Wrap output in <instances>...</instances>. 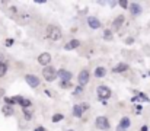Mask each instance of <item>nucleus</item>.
Returning a JSON list of instances; mask_svg holds the SVG:
<instances>
[{
  "instance_id": "nucleus-1",
  "label": "nucleus",
  "mask_w": 150,
  "mask_h": 131,
  "mask_svg": "<svg viewBox=\"0 0 150 131\" xmlns=\"http://www.w3.org/2000/svg\"><path fill=\"white\" fill-rule=\"evenodd\" d=\"M47 37L50 38L51 41H58V40H61L63 32H61L60 26H57V25H48V26H47Z\"/></svg>"
},
{
  "instance_id": "nucleus-2",
  "label": "nucleus",
  "mask_w": 150,
  "mask_h": 131,
  "mask_svg": "<svg viewBox=\"0 0 150 131\" xmlns=\"http://www.w3.org/2000/svg\"><path fill=\"white\" fill-rule=\"evenodd\" d=\"M42 77H44L47 82H54V80L57 79V72H55V69L47 66V67L42 70Z\"/></svg>"
},
{
  "instance_id": "nucleus-3",
  "label": "nucleus",
  "mask_w": 150,
  "mask_h": 131,
  "mask_svg": "<svg viewBox=\"0 0 150 131\" xmlns=\"http://www.w3.org/2000/svg\"><path fill=\"white\" fill-rule=\"evenodd\" d=\"M95 125H96V128L105 131V130L109 128V121H108L105 117H98L96 121H95Z\"/></svg>"
},
{
  "instance_id": "nucleus-4",
  "label": "nucleus",
  "mask_w": 150,
  "mask_h": 131,
  "mask_svg": "<svg viewBox=\"0 0 150 131\" xmlns=\"http://www.w3.org/2000/svg\"><path fill=\"white\" fill-rule=\"evenodd\" d=\"M98 95H99L100 99H109L111 98V95H112V92H111V89L108 86H99L98 87Z\"/></svg>"
},
{
  "instance_id": "nucleus-5",
  "label": "nucleus",
  "mask_w": 150,
  "mask_h": 131,
  "mask_svg": "<svg viewBox=\"0 0 150 131\" xmlns=\"http://www.w3.org/2000/svg\"><path fill=\"white\" fill-rule=\"evenodd\" d=\"M89 77H91V74H89L88 70H82L79 73V85H80V87L89 83Z\"/></svg>"
},
{
  "instance_id": "nucleus-6",
  "label": "nucleus",
  "mask_w": 150,
  "mask_h": 131,
  "mask_svg": "<svg viewBox=\"0 0 150 131\" xmlns=\"http://www.w3.org/2000/svg\"><path fill=\"white\" fill-rule=\"evenodd\" d=\"M25 80H26V83H28L31 87L40 86V79H38L35 74H26V76H25Z\"/></svg>"
},
{
  "instance_id": "nucleus-7",
  "label": "nucleus",
  "mask_w": 150,
  "mask_h": 131,
  "mask_svg": "<svg viewBox=\"0 0 150 131\" xmlns=\"http://www.w3.org/2000/svg\"><path fill=\"white\" fill-rule=\"evenodd\" d=\"M51 61V54L50 52H42V54H40V57H38V63L41 64V66H48Z\"/></svg>"
},
{
  "instance_id": "nucleus-8",
  "label": "nucleus",
  "mask_w": 150,
  "mask_h": 131,
  "mask_svg": "<svg viewBox=\"0 0 150 131\" xmlns=\"http://www.w3.org/2000/svg\"><path fill=\"white\" fill-rule=\"evenodd\" d=\"M57 76H58L63 82H70V80H71V73L67 72V70H58V72H57Z\"/></svg>"
},
{
  "instance_id": "nucleus-9",
  "label": "nucleus",
  "mask_w": 150,
  "mask_h": 131,
  "mask_svg": "<svg viewBox=\"0 0 150 131\" xmlns=\"http://www.w3.org/2000/svg\"><path fill=\"white\" fill-rule=\"evenodd\" d=\"M88 25H89L92 29H98V28H100L99 19L95 18V16H89V18H88Z\"/></svg>"
},
{
  "instance_id": "nucleus-10",
  "label": "nucleus",
  "mask_w": 150,
  "mask_h": 131,
  "mask_svg": "<svg viewBox=\"0 0 150 131\" xmlns=\"http://www.w3.org/2000/svg\"><path fill=\"white\" fill-rule=\"evenodd\" d=\"M15 102L19 103L21 106H23L25 109H26L28 106H31V101H29V99H25V98H22V96H15Z\"/></svg>"
},
{
  "instance_id": "nucleus-11",
  "label": "nucleus",
  "mask_w": 150,
  "mask_h": 131,
  "mask_svg": "<svg viewBox=\"0 0 150 131\" xmlns=\"http://www.w3.org/2000/svg\"><path fill=\"white\" fill-rule=\"evenodd\" d=\"M86 109H88V105H76L73 108V115L79 118V117H82L83 111H86Z\"/></svg>"
},
{
  "instance_id": "nucleus-12",
  "label": "nucleus",
  "mask_w": 150,
  "mask_h": 131,
  "mask_svg": "<svg viewBox=\"0 0 150 131\" xmlns=\"http://www.w3.org/2000/svg\"><path fill=\"white\" fill-rule=\"evenodd\" d=\"M130 12H131V15H140V13H142L140 4H139V3H131V4H130Z\"/></svg>"
},
{
  "instance_id": "nucleus-13",
  "label": "nucleus",
  "mask_w": 150,
  "mask_h": 131,
  "mask_svg": "<svg viewBox=\"0 0 150 131\" xmlns=\"http://www.w3.org/2000/svg\"><path fill=\"white\" fill-rule=\"evenodd\" d=\"M80 45V42L77 41V40H71L69 44H66L64 45V50H67V51H70V50H74V48H77Z\"/></svg>"
},
{
  "instance_id": "nucleus-14",
  "label": "nucleus",
  "mask_w": 150,
  "mask_h": 131,
  "mask_svg": "<svg viewBox=\"0 0 150 131\" xmlns=\"http://www.w3.org/2000/svg\"><path fill=\"white\" fill-rule=\"evenodd\" d=\"M127 69H128V64L121 63V64H118L117 67H114V69H112V72H114V73H122V72H125Z\"/></svg>"
},
{
  "instance_id": "nucleus-15",
  "label": "nucleus",
  "mask_w": 150,
  "mask_h": 131,
  "mask_svg": "<svg viewBox=\"0 0 150 131\" xmlns=\"http://www.w3.org/2000/svg\"><path fill=\"white\" fill-rule=\"evenodd\" d=\"M122 23H124V15H120V16H117V18H115V21H114V28H115V29H118Z\"/></svg>"
},
{
  "instance_id": "nucleus-16",
  "label": "nucleus",
  "mask_w": 150,
  "mask_h": 131,
  "mask_svg": "<svg viewBox=\"0 0 150 131\" xmlns=\"http://www.w3.org/2000/svg\"><path fill=\"white\" fill-rule=\"evenodd\" d=\"M120 127H121L122 130H127V128L130 127V120H128L127 117H124V118L121 120V123H120Z\"/></svg>"
},
{
  "instance_id": "nucleus-17",
  "label": "nucleus",
  "mask_w": 150,
  "mask_h": 131,
  "mask_svg": "<svg viewBox=\"0 0 150 131\" xmlns=\"http://www.w3.org/2000/svg\"><path fill=\"white\" fill-rule=\"evenodd\" d=\"M1 111H3V114L7 115V117H9V115H13V108L9 106V105H4V106L1 108Z\"/></svg>"
},
{
  "instance_id": "nucleus-18",
  "label": "nucleus",
  "mask_w": 150,
  "mask_h": 131,
  "mask_svg": "<svg viewBox=\"0 0 150 131\" xmlns=\"http://www.w3.org/2000/svg\"><path fill=\"white\" fill-rule=\"evenodd\" d=\"M105 74H106V70H105L103 67H98V69L95 70V76H96V77H103Z\"/></svg>"
},
{
  "instance_id": "nucleus-19",
  "label": "nucleus",
  "mask_w": 150,
  "mask_h": 131,
  "mask_svg": "<svg viewBox=\"0 0 150 131\" xmlns=\"http://www.w3.org/2000/svg\"><path fill=\"white\" fill-rule=\"evenodd\" d=\"M6 72H7V66L0 61V77H3V76L6 74Z\"/></svg>"
},
{
  "instance_id": "nucleus-20",
  "label": "nucleus",
  "mask_w": 150,
  "mask_h": 131,
  "mask_svg": "<svg viewBox=\"0 0 150 131\" xmlns=\"http://www.w3.org/2000/svg\"><path fill=\"white\" fill-rule=\"evenodd\" d=\"M63 118H64V115H63V114H55V115L52 117V123H60Z\"/></svg>"
},
{
  "instance_id": "nucleus-21",
  "label": "nucleus",
  "mask_w": 150,
  "mask_h": 131,
  "mask_svg": "<svg viewBox=\"0 0 150 131\" xmlns=\"http://www.w3.org/2000/svg\"><path fill=\"white\" fill-rule=\"evenodd\" d=\"M4 102H6L9 106H12L13 103H16V102H15V98H4Z\"/></svg>"
},
{
  "instance_id": "nucleus-22",
  "label": "nucleus",
  "mask_w": 150,
  "mask_h": 131,
  "mask_svg": "<svg viewBox=\"0 0 150 131\" xmlns=\"http://www.w3.org/2000/svg\"><path fill=\"white\" fill-rule=\"evenodd\" d=\"M23 115H25V120H31L32 118V112H29L28 109H23Z\"/></svg>"
},
{
  "instance_id": "nucleus-23",
  "label": "nucleus",
  "mask_w": 150,
  "mask_h": 131,
  "mask_svg": "<svg viewBox=\"0 0 150 131\" xmlns=\"http://www.w3.org/2000/svg\"><path fill=\"white\" fill-rule=\"evenodd\" d=\"M103 34H105V35H103V38H105V40H111V37H112V32H111L109 29H106Z\"/></svg>"
},
{
  "instance_id": "nucleus-24",
  "label": "nucleus",
  "mask_w": 150,
  "mask_h": 131,
  "mask_svg": "<svg viewBox=\"0 0 150 131\" xmlns=\"http://www.w3.org/2000/svg\"><path fill=\"white\" fill-rule=\"evenodd\" d=\"M120 4H121V7H124V9L128 6V3H127V1H124V0H122V1H120Z\"/></svg>"
},
{
  "instance_id": "nucleus-25",
  "label": "nucleus",
  "mask_w": 150,
  "mask_h": 131,
  "mask_svg": "<svg viewBox=\"0 0 150 131\" xmlns=\"http://www.w3.org/2000/svg\"><path fill=\"white\" fill-rule=\"evenodd\" d=\"M61 86L63 87H69L70 86V82H61Z\"/></svg>"
},
{
  "instance_id": "nucleus-26",
  "label": "nucleus",
  "mask_w": 150,
  "mask_h": 131,
  "mask_svg": "<svg viewBox=\"0 0 150 131\" xmlns=\"http://www.w3.org/2000/svg\"><path fill=\"white\" fill-rule=\"evenodd\" d=\"M74 93H76V95L82 93V87H80V86H77V87H76V92H74Z\"/></svg>"
},
{
  "instance_id": "nucleus-27",
  "label": "nucleus",
  "mask_w": 150,
  "mask_h": 131,
  "mask_svg": "<svg viewBox=\"0 0 150 131\" xmlns=\"http://www.w3.org/2000/svg\"><path fill=\"white\" fill-rule=\"evenodd\" d=\"M34 131H45V128H44V127H37Z\"/></svg>"
},
{
  "instance_id": "nucleus-28",
  "label": "nucleus",
  "mask_w": 150,
  "mask_h": 131,
  "mask_svg": "<svg viewBox=\"0 0 150 131\" xmlns=\"http://www.w3.org/2000/svg\"><path fill=\"white\" fill-rule=\"evenodd\" d=\"M142 131H147V125H143V127H142Z\"/></svg>"
},
{
  "instance_id": "nucleus-29",
  "label": "nucleus",
  "mask_w": 150,
  "mask_h": 131,
  "mask_svg": "<svg viewBox=\"0 0 150 131\" xmlns=\"http://www.w3.org/2000/svg\"><path fill=\"white\" fill-rule=\"evenodd\" d=\"M117 131H125V130H122V128H121V127L118 125V128H117Z\"/></svg>"
},
{
  "instance_id": "nucleus-30",
  "label": "nucleus",
  "mask_w": 150,
  "mask_h": 131,
  "mask_svg": "<svg viewBox=\"0 0 150 131\" xmlns=\"http://www.w3.org/2000/svg\"><path fill=\"white\" fill-rule=\"evenodd\" d=\"M69 131H71V130H69Z\"/></svg>"
}]
</instances>
